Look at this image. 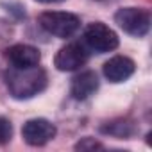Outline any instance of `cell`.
I'll use <instances>...</instances> for the list:
<instances>
[{
  "label": "cell",
  "instance_id": "cell-1",
  "mask_svg": "<svg viewBox=\"0 0 152 152\" xmlns=\"http://www.w3.org/2000/svg\"><path fill=\"white\" fill-rule=\"evenodd\" d=\"M4 77H6V86L9 90V95L16 100H27L39 95L48 83L47 72L38 64L27 66V68L9 66Z\"/></svg>",
  "mask_w": 152,
  "mask_h": 152
},
{
  "label": "cell",
  "instance_id": "cell-2",
  "mask_svg": "<svg viewBox=\"0 0 152 152\" xmlns=\"http://www.w3.org/2000/svg\"><path fill=\"white\" fill-rule=\"evenodd\" d=\"M38 23L48 34L66 39V38H72L79 31L81 18L73 13H64V11H45L39 15Z\"/></svg>",
  "mask_w": 152,
  "mask_h": 152
},
{
  "label": "cell",
  "instance_id": "cell-3",
  "mask_svg": "<svg viewBox=\"0 0 152 152\" xmlns=\"http://www.w3.org/2000/svg\"><path fill=\"white\" fill-rule=\"evenodd\" d=\"M115 22L118 27L134 36V38H143L150 31V13L141 7H122L115 15Z\"/></svg>",
  "mask_w": 152,
  "mask_h": 152
},
{
  "label": "cell",
  "instance_id": "cell-4",
  "mask_svg": "<svg viewBox=\"0 0 152 152\" xmlns=\"http://www.w3.org/2000/svg\"><path fill=\"white\" fill-rule=\"evenodd\" d=\"M118 43V34L102 22H93L84 31V45L97 54L113 52Z\"/></svg>",
  "mask_w": 152,
  "mask_h": 152
},
{
  "label": "cell",
  "instance_id": "cell-5",
  "mask_svg": "<svg viewBox=\"0 0 152 152\" xmlns=\"http://www.w3.org/2000/svg\"><path fill=\"white\" fill-rule=\"evenodd\" d=\"M57 134L56 125L47 120V118H32L27 120L22 127V138L27 145L32 147H41L45 143H48L50 140H54Z\"/></svg>",
  "mask_w": 152,
  "mask_h": 152
},
{
  "label": "cell",
  "instance_id": "cell-6",
  "mask_svg": "<svg viewBox=\"0 0 152 152\" xmlns=\"http://www.w3.org/2000/svg\"><path fill=\"white\" fill-rule=\"evenodd\" d=\"M88 61V50L83 43H68L63 48H59V52L54 57V66L59 72H75L81 66H84Z\"/></svg>",
  "mask_w": 152,
  "mask_h": 152
},
{
  "label": "cell",
  "instance_id": "cell-7",
  "mask_svg": "<svg viewBox=\"0 0 152 152\" xmlns=\"http://www.w3.org/2000/svg\"><path fill=\"white\" fill-rule=\"evenodd\" d=\"M134 70H136V64L127 56H115L109 61H106L104 66H102L104 77L109 83H124V81H127L134 73Z\"/></svg>",
  "mask_w": 152,
  "mask_h": 152
},
{
  "label": "cell",
  "instance_id": "cell-8",
  "mask_svg": "<svg viewBox=\"0 0 152 152\" xmlns=\"http://www.w3.org/2000/svg\"><path fill=\"white\" fill-rule=\"evenodd\" d=\"M6 57L11 63V66L18 68H27V66H36L41 61V54L36 47L25 45V43H16L11 45L6 50Z\"/></svg>",
  "mask_w": 152,
  "mask_h": 152
},
{
  "label": "cell",
  "instance_id": "cell-9",
  "mask_svg": "<svg viewBox=\"0 0 152 152\" xmlns=\"http://www.w3.org/2000/svg\"><path fill=\"white\" fill-rule=\"evenodd\" d=\"M97 90H99V77H97V73L91 72V70L81 72L79 75H75V77L72 79L70 93H72V97L75 100H86Z\"/></svg>",
  "mask_w": 152,
  "mask_h": 152
},
{
  "label": "cell",
  "instance_id": "cell-10",
  "mask_svg": "<svg viewBox=\"0 0 152 152\" xmlns=\"http://www.w3.org/2000/svg\"><path fill=\"white\" fill-rule=\"evenodd\" d=\"M102 132H107V134H113L118 138H127L132 134V125L127 122H111L102 127Z\"/></svg>",
  "mask_w": 152,
  "mask_h": 152
},
{
  "label": "cell",
  "instance_id": "cell-11",
  "mask_svg": "<svg viewBox=\"0 0 152 152\" xmlns=\"http://www.w3.org/2000/svg\"><path fill=\"white\" fill-rule=\"evenodd\" d=\"M13 138V125L7 118L0 116V145L7 143L9 140Z\"/></svg>",
  "mask_w": 152,
  "mask_h": 152
},
{
  "label": "cell",
  "instance_id": "cell-12",
  "mask_svg": "<svg viewBox=\"0 0 152 152\" xmlns=\"http://www.w3.org/2000/svg\"><path fill=\"white\" fill-rule=\"evenodd\" d=\"M95 148H104V145L93 138H84L75 145V150H95Z\"/></svg>",
  "mask_w": 152,
  "mask_h": 152
},
{
  "label": "cell",
  "instance_id": "cell-13",
  "mask_svg": "<svg viewBox=\"0 0 152 152\" xmlns=\"http://www.w3.org/2000/svg\"><path fill=\"white\" fill-rule=\"evenodd\" d=\"M36 2H41V4H57V2H63V0H36Z\"/></svg>",
  "mask_w": 152,
  "mask_h": 152
}]
</instances>
